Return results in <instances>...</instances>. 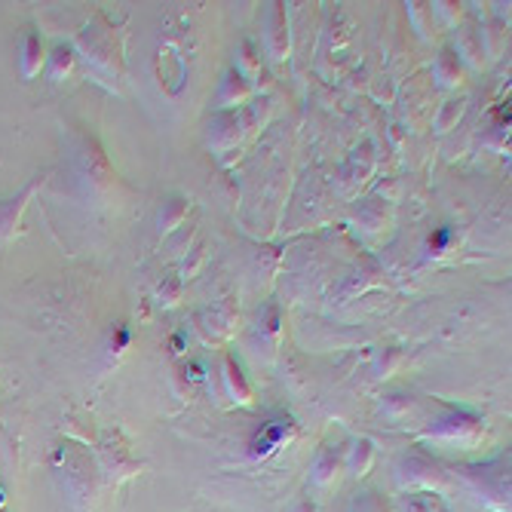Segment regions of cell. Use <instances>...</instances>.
<instances>
[{"instance_id": "cell-1", "label": "cell", "mask_w": 512, "mask_h": 512, "mask_svg": "<svg viewBox=\"0 0 512 512\" xmlns=\"http://www.w3.org/2000/svg\"><path fill=\"white\" fill-rule=\"evenodd\" d=\"M37 65H40V43H37V37H28V46H25V71L34 74Z\"/></svg>"}]
</instances>
